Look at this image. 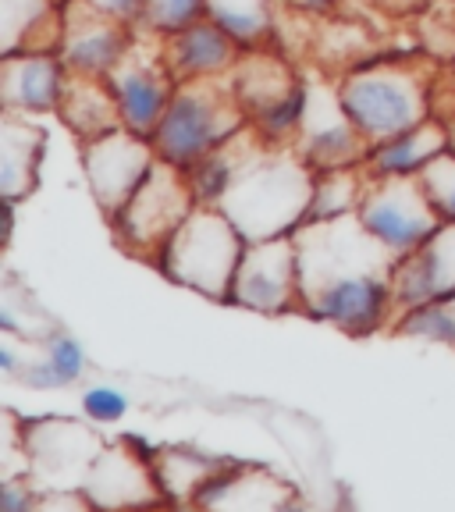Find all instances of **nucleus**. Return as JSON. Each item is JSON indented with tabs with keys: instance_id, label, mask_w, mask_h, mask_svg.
<instances>
[{
	"instance_id": "aec40b11",
	"label": "nucleus",
	"mask_w": 455,
	"mask_h": 512,
	"mask_svg": "<svg viewBox=\"0 0 455 512\" xmlns=\"http://www.w3.org/2000/svg\"><path fill=\"white\" fill-rule=\"evenodd\" d=\"M64 4L68 0H0V54H57Z\"/></svg>"
},
{
	"instance_id": "393cba45",
	"label": "nucleus",
	"mask_w": 455,
	"mask_h": 512,
	"mask_svg": "<svg viewBox=\"0 0 455 512\" xmlns=\"http://www.w3.org/2000/svg\"><path fill=\"white\" fill-rule=\"evenodd\" d=\"M207 18L242 50H267L278 36V0H207Z\"/></svg>"
},
{
	"instance_id": "473e14b6",
	"label": "nucleus",
	"mask_w": 455,
	"mask_h": 512,
	"mask_svg": "<svg viewBox=\"0 0 455 512\" xmlns=\"http://www.w3.org/2000/svg\"><path fill=\"white\" fill-rule=\"evenodd\" d=\"M36 502V488L29 477H4V509L0 512H29Z\"/></svg>"
},
{
	"instance_id": "423d86ee",
	"label": "nucleus",
	"mask_w": 455,
	"mask_h": 512,
	"mask_svg": "<svg viewBox=\"0 0 455 512\" xmlns=\"http://www.w3.org/2000/svg\"><path fill=\"white\" fill-rule=\"evenodd\" d=\"M196 207L200 203H196V192L189 185V171L157 160L150 178L139 185V192L128 200V207L111 224L114 232H118L121 246L157 260L160 249L168 246L171 235L182 228L185 217Z\"/></svg>"
},
{
	"instance_id": "c9c22d12",
	"label": "nucleus",
	"mask_w": 455,
	"mask_h": 512,
	"mask_svg": "<svg viewBox=\"0 0 455 512\" xmlns=\"http://www.w3.org/2000/svg\"><path fill=\"white\" fill-rule=\"evenodd\" d=\"M455 111V61L441 68V86H438V114Z\"/></svg>"
},
{
	"instance_id": "6ab92c4d",
	"label": "nucleus",
	"mask_w": 455,
	"mask_h": 512,
	"mask_svg": "<svg viewBox=\"0 0 455 512\" xmlns=\"http://www.w3.org/2000/svg\"><path fill=\"white\" fill-rule=\"evenodd\" d=\"M232 89H235V96H239L246 118L256 121L260 114L278 107L281 100H288L296 89H303V75H299L281 54H274L271 47L246 50L239 68L232 72Z\"/></svg>"
},
{
	"instance_id": "e433bc0d",
	"label": "nucleus",
	"mask_w": 455,
	"mask_h": 512,
	"mask_svg": "<svg viewBox=\"0 0 455 512\" xmlns=\"http://www.w3.org/2000/svg\"><path fill=\"white\" fill-rule=\"evenodd\" d=\"M370 4L377 11H388V15H420L431 0H370Z\"/></svg>"
},
{
	"instance_id": "dca6fc26",
	"label": "nucleus",
	"mask_w": 455,
	"mask_h": 512,
	"mask_svg": "<svg viewBox=\"0 0 455 512\" xmlns=\"http://www.w3.org/2000/svg\"><path fill=\"white\" fill-rule=\"evenodd\" d=\"M395 310L420 303H441L455 296V224H445L427 246L402 256L395 264ZM395 313V317H399Z\"/></svg>"
},
{
	"instance_id": "a878e982",
	"label": "nucleus",
	"mask_w": 455,
	"mask_h": 512,
	"mask_svg": "<svg viewBox=\"0 0 455 512\" xmlns=\"http://www.w3.org/2000/svg\"><path fill=\"white\" fill-rule=\"evenodd\" d=\"M86 374V352L72 335L54 331L43 342V356L36 363H29L22 374V384L40 388V392H54V388H68Z\"/></svg>"
},
{
	"instance_id": "b1692460",
	"label": "nucleus",
	"mask_w": 455,
	"mask_h": 512,
	"mask_svg": "<svg viewBox=\"0 0 455 512\" xmlns=\"http://www.w3.org/2000/svg\"><path fill=\"white\" fill-rule=\"evenodd\" d=\"M260 143H264V139L256 136L253 128H246V132H239V136L228 139L224 146H217L214 153H207L200 164H192L189 185H192V192H196V203H200V207H217V203L224 200V192L232 189L235 175L242 171L249 153Z\"/></svg>"
},
{
	"instance_id": "9b49d317",
	"label": "nucleus",
	"mask_w": 455,
	"mask_h": 512,
	"mask_svg": "<svg viewBox=\"0 0 455 512\" xmlns=\"http://www.w3.org/2000/svg\"><path fill=\"white\" fill-rule=\"evenodd\" d=\"M157 150L150 139L118 128L111 136H100L93 143H82V168L93 192L96 207L104 210L107 221L128 207V200L139 192V185L157 168Z\"/></svg>"
},
{
	"instance_id": "a211bd4d",
	"label": "nucleus",
	"mask_w": 455,
	"mask_h": 512,
	"mask_svg": "<svg viewBox=\"0 0 455 512\" xmlns=\"http://www.w3.org/2000/svg\"><path fill=\"white\" fill-rule=\"evenodd\" d=\"M292 491L281 480L256 470H217L196 491L192 505L200 512H281Z\"/></svg>"
},
{
	"instance_id": "2eb2a0df",
	"label": "nucleus",
	"mask_w": 455,
	"mask_h": 512,
	"mask_svg": "<svg viewBox=\"0 0 455 512\" xmlns=\"http://www.w3.org/2000/svg\"><path fill=\"white\" fill-rule=\"evenodd\" d=\"M72 72L64 68L61 54H4L0 61V107L4 114L40 118L57 114L64 86Z\"/></svg>"
},
{
	"instance_id": "cd10ccee",
	"label": "nucleus",
	"mask_w": 455,
	"mask_h": 512,
	"mask_svg": "<svg viewBox=\"0 0 455 512\" xmlns=\"http://www.w3.org/2000/svg\"><path fill=\"white\" fill-rule=\"evenodd\" d=\"M392 331L402 338H413V342L455 349V310L448 299H441V303L409 306V310H402L399 317H395Z\"/></svg>"
},
{
	"instance_id": "9d476101",
	"label": "nucleus",
	"mask_w": 455,
	"mask_h": 512,
	"mask_svg": "<svg viewBox=\"0 0 455 512\" xmlns=\"http://www.w3.org/2000/svg\"><path fill=\"white\" fill-rule=\"evenodd\" d=\"M104 448V438L86 424L72 420L32 424L25 427V477L36 491L82 488Z\"/></svg>"
},
{
	"instance_id": "58836bf2",
	"label": "nucleus",
	"mask_w": 455,
	"mask_h": 512,
	"mask_svg": "<svg viewBox=\"0 0 455 512\" xmlns=\"http://www.w3.org/2000/svg\"><path fill=\"white\" fill-rule=\"evenodd\" d=\"M441 118H445V125H448V150H455V111L441 114Z\"/></svg>"
},
{
	"instance_id": "0eeeda50",
	"label": "nucleus",
	"mask_w": 455,
	"mask_h": 512,
	"mask_svg": "<svg viewBox=\"0 0 455 512\" xmlns=\"http://www.w3.org/2000/svg\"><path fill=\"white\" fill-rule=\"evenodd\" d=\"M360 221L395 260L416 253L445 228L420 175L416 178H370L360 203Z\"/></svg>"
},
{
	"instance_id": "c756f323",
	"label": "nucleus",
	"mask_w": 455,
	"mask_h": 512,
	"mask_svg": "<svg viewBox=\"0 0 455 512\" xmlns=\"http://www.w3.org/2000/svg\"><path fill=\"white\" fill-rule=\"evenodd\" d=\"M427 196H431L434 210L441 214L445 224H455V150H445L420 171Z\"/></svg>"
},
{
	"instance_id": "7ed1b4c3",
	"label": "nucleus",
	"mask_w": 455,
	"mask_h": 512,
	"mask_svg": "<svg viewBox=\"0 0 455 512\" xmlns=\"http://www.w3.org/2000/svg\"><path fill=\"white\" fill-rule=\"evenodd\" d=\"M313 189L317 171L299 157L296 146L260 143L217 207L246 235V242L281 239L296 235L310 221Z\"/></svg>"
},
{
	"instance_id": "72a5a7b5",
	"label": "nucleus",
	"mask_w": 455,
	"mask_h": 512,
	"mask_svg": "<svg viewBox=\"0 0 455 512\" xmlns=\"http://www.w3.org/2000/svg\"><path fill=\"white\" fill-rule=\"evenodd\" d=\"M89 8L104 11V15L118 18V22L132 25V29H139V22H143V0H86Z\"/></svg>"
},
{
	"instance_id": "412c9836",
	"label": "nucleus",
	"mask_w": 455,
	"mask_h": 512,
	"mask_svg": "<svg viewBox=\"0 0 455 512\" xmlns=\"http://www.w3.org/2000/svg\"><path fill=\"white\" fill-rule=\"evenodd\" d=\"M448 150V125L441 114H434L424 125L409 128L402 136L374 143L367 153V175L370 178H416L431 164L438 153Z\"/></svg>"
},
{
	"instance_id": "bb28decb",
	"label": "nucleus",
	"mask_w": 455,
	"mask_h": 512,
	"mask_svg": "<svg viewBox=\"0 0 455 512\" xmlns=\"http://www.w3.org/2000/svg\"><path fill=\"white\" fill-rule=\"evenodd\" d=\"M367 168H335L317 171V189H313L310 221H331V217H349L360 210L363 192H367Z\"/></svg>"
},
{
	"instance_id": "7c9ffc66",
	"label": "nucleus",
	"mask_w": 455,
	"mask_h": 512,
	"mask_svg": "<svg viewBox=\"0 0 455 512\" xmlns=\"http://www.w3.org/2000/svg\"><path fill=\"white\" fill-rule=\"evenodd\" d=\"M128 406H132L128 392H121L114 384H93V388H86V395H82V413H86L89 424H100V427L121 424Z\"/></svg>"
},
{
	"instance_id": "f257e3e1",
	"label": "nucleus",
	"mask_w": 455,
	"mask_h": 512,
	"mask_svg": "<svg viewBox=\"0 0 455 512\" xmlns=\"http://www.w3.org/2000/svg\"><path fill=\"white\" fill-rule=\"evenodd\" d=\"M303 313L345 335H377L395 324V260L363 228L360 214L306 221L296 235Z\"/></svg>"
},
{
	"instance_id": "4c0bfd02",
	"label": "nucleus",
	"mask_w": 455,
	"mask_h": 512,
	"mask_svg": "<svg viewBox=\"0 0 455 512\" xmlns=\"http://www.w3.org/2000/svg\"><path fill=\"white\" fill-rule=\"evenodd\" d=\"M0 370L8 377H18V352H15V338L4 335V342H0Z\"/></svg>"
},
{
	"instance_id": "4be33fe9",
	"label": "nucleus",
	"mask_w": 455,
	"mask_h": 512,
	"mask_svg": "<svg viewBox=\"0 0 455 512\" xmlns=\"http://www.w3.org/2000/svg\"><path fill=\"white\" fill-rule=\"evenodd\" d=\"M43 157V128L22 114H4L0 125V192L4 200L18 203L36 189Z\"/></svg>"
},
{
	"instance_id": "5701e85b",
	"label": "nucleus",
	"mask_w": 455,
	"mask_h": 512,
	"mask_svg": "<svg viewBox=\"0 0 455 512\" xmlns=\"http://www.w3.org/2000/svg\"><path fill=\"white\" fill-rule=\"evenodd\" d=\"M61 121L72 128L82 143H93L100 136H111L121 125L118 100H114L107 79H86V75H72L64 86L61 107H57Z\"/></svg>"
},
{
	"instance_id": "f704fd0d",
	"label": "nucleus",
	"mask_w": 455,
	"mask_h": 512,
	"mask_svg": "<svg viewBox=\"0 0 455 512\" xmlns=\"http://www.w3.org/2000/svg\"><path fill=\"white\" fill-rule=\"evenodd\" d=\"M288 8H296V11H303V15H310V18H328V15H335L338 8H342L345 0H285Z\"/></svg>"
},
{
	"instance_id": "20e7f679",
	"label": "nucleus",
	"mask_w": 455,
	"mask_h": 512,
	"mask_svg": "<svg viewBox=\"0 0 455 512\" xmlns=\"http://www.w3.org/2000/svg\"><path fill=\"white\" fill-rule=\"evenodd\" d=\"M246 128L249 118L232 89V75L178 82L150 143L164 164L189 171L192 164H200L207 153H214L217 146H224Z\"/></svg>"
},
{
	"instance_id": "2f4dec72",
	"label": "nucleus",
	"mask_w": 455,
	"mask_h": 512,
	"mask_svg": "<svg viewBox=\"0 0 455 512\" xmlns=\"http://www.w3.org/2000/svg\"><path fill=\"white\" fill-rule=\"evenodd\" d=\"M29 512H96L89 495L82 488H61V491H36V502Z\"/></svg>"
},
{
	"instance_id": "f03ea898",
	"label": "nucleus",
	"mask_w": 455,
	"mask_h": 512,
	"mask_svg": "<svg viewBox=\"0 0 455 512\" xmlns=\"http://www.w3.org/2000/svg\"><path fill=\"white\" fill-rule=\"evenodd\" d=\"M441 64L431 57H367L338 75V93L370 146L438 114Z\"/></svg>"
},
{
	"instance_id": "ddd939ff",
	"label": "nucleus",
	"mask_w": 455,
	"mask_h": 512,
	"mask_svg": "<svg viewBox=\"0 0 455 512\" xmlns=\"http://www.w3.org/2000/svg\"><path fill=\"white\" fill-rule=\"evenodd\" d=\"M136 43V29L104 11L89 8L86 0L64 4V29H61V54L64 68L86 79H107L125 61V54Z\"/></svg>"
},
{
	"instance_id": "ea45409f",
	"label": "nucleus",
	"mask_w": 455,
	"mask_h": 512,
	"mask_svg": "<svg viewBox=\"0 0 455 512\" xmlns=\"http://www.w3.org/2000/svg\"><path fill=\"white\" fill-rule=\"evenodd\" d=\"M448 303H452V310H455V296H452V299H448Z\"/></svg>"
},
{
	"instance_id": "39448f33",
	"label": "nucleus",
	"mask_w": 455,
	"mask_h": 512,
	"mask_svg": "<svg viewBox=\"0 0 455 512\" xmlns=\"http://www.w3.org/2000/svg\"><path fill=\"white\" fill-rule=\"evenodd\" d=\"M246 246V235L228 221L221 207H196L168 246L160 249L157 264L178 285L228 303Z\"/></svg>"
},
{
	"instance_id": "c85d7f7f",
	"label": "nucleus",
	"mask_w": 455,
	"mask_h": 512,
	"mask_svg": "<svg viewBox=\"0 0 455 512\" xmlns=\"http://www.w3.org/2000/svg\"><path fill=\"white\" fill-rule=\"evenodd\" d=\"M200 18H207V0H143L139 29L153 36H171Z\"/></svg>"
},
{
	"instance_id": "6e6552de",
	"label": "nucleus",
	"mask_w": 455,
	"mask_h": 512,
	"mask_svg": "<svg viewBox=\"0 0 455 512\" xmlns=\"http://www.w3.org/2000/svg\"><path fill=\"white\" fill-rule=\"evenodd\" d=\"M107 86L118 100L121 125L136 136L153 139L178 89L175 72L168 68V57H164V36L136 29V43L125 54V61L107 75Z\"/></svg>"
},
{
	"instance_id": "f8f14e48",
	"label": "nucleus",
	"mask_w": 455,
	"mask_h": 512,
	"mask_svg": "<svg viewBox=\"0 0 455 512\" xmlns=\"http://www.w3.org/2000/svg\"><path fill=\"white\" fill-rule=\"evenodd\" d=\"M228 303L264 313V317H281L288 310H303L296 239L281 235V239L249 242Z\"/></svg>"
},
{
	"instance_id": "1a4fd4ad",
	"label": "nucleus",
	"mask_w": 455,
	"mask_h": 512,
	"mask_svg": "<svg viewBox=\"0 0 455 512\" xmlns=\"http://www.w3.org/2000/svg\"><path fill=\"white\" fill-rule=\"evenodd\" d=\"M296 153L313 171L367 164L370 143L345 111L338 79H324L320 72L313 79L306 75V114L296 136Z\"/></svg>"
},
{
	"instance_id": "4468645a",
	"label": "nucleus",
	"mask_w": 455,
	"mask_h": 512,
	"mask_svg": "<svg viewBox=\"0 0 455 512\" xmlns=\"http://www.w3.org/2000/svg\"><path fill=\"white\" fill-rule=\"evenodd\" d=\"M82 491L96 505V512H139L168 502L153 463H143V456L121 445H107L96 456Z\"/></svg>"
},
{
	"instance_id": "f3484780",
	"label": "nucleus",
	"mask_w": 455,
	"mask_h": 512,
	"mask_svg": "<svg viewBox=\"0 0 455 512\" xmlns=\"http://www.w3.org/2000/svg\"><path fill=\"white\" fill-rule=\"evenodd\" d=\"M242 54L246 50L210 18H200V22L164 36V57L178 82L228 79L239 68Z\"/></svg>"
}]
</instances>
